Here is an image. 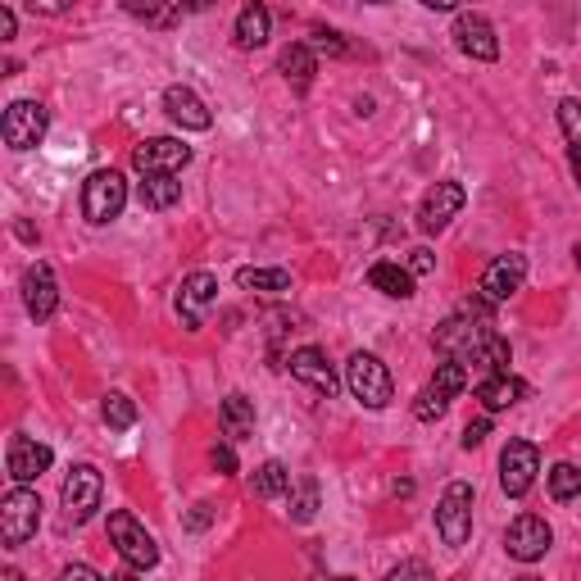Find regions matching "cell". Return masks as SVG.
<instances>
[{
    "instance_id": "1",
    "label": "cell",
    "mask_w": 581,
    "mask_h": 581,
    "mask_svg": "<svg viewBox=\"0 0 581 581\" xmlns=\"http://www.w3.org/2000/svg\"><path fill=\"white\" fill-rule=\"evenodd\" d=\"M123 205H128V178H123L119 168H96L82 182V214H87V223L96 227L114 223L123 214Z\"/></svg>"
},
{
    "instance_id": "2",
    "label": "cell",
    "mask_w": 581,
    "mask_h": 581,
    "mask_svg": "<svg viewBox=\"0 0 581 581\" xmlns=\"http://www.w3.org/2000/svg\"><path fill=\"white\" fill-rule=\"evenodd\" d=\"M41 527V495L28 491L23 482H14V491L0 500V536L10 550H19L23 541H32Z\"/></svg>"
},
{
    "instance_id": "3",
    "label": "cell",
    "mask_w": 581,
    "mask_h": 581,
    "mask_svg": "<svg viewBox=\"0 0 581 581\" xmlns=\"http://www.w3.org/2000/svg\"><path fill=\"white\" fill-rule=\"evenodd\" d=\"M109 541H114V550L123 554V563H128L132 572H146V568H155V563H159L155 536H150L128 509L109 513Z\"/></svg>"
},
{
    "instance_id": "4",
    "label": "cell",
    "mask_w": 581,
    "mask_h": 581,
    "mask_svg": "<svg viewBox=\"0 0 581 581\" xmlns=\"http://www.w3.org/2000/svg\"><path fill=\"white\" fill-rule=\"evenodd\" d=\"M345 386H350V395H355L364 409H386L391 404V373H386V364L377 355H350V364H345Z\"/></svg>"
},
{
    "instance_id": "5",
    "label": "cell",
    "mask_w": 581,
    "mask_h": 581,
    "mask_svg": "<svg viewBox=\"0 0 581 581\" xmlns=\"http://www.w3.org/2000/svg\"><path fill=\"white\" fill-rule=\"evenodd\" d=\"M436 532L450 550H459L468 536H473V486L468 482H450L436 504Z\"/></svg>"
},
{
    "instance_id": "6",
    "label": "cell",
    "mask_w": 581,
    "mask_h": 581,
    "mask_svg": "<svg viewBox=\"0 0 581 581\" xmlns=\"http://www.w3.org/2000/svg\"><path fill=\"white\" fill-rule=\"evenodd\" d=\"M468 377H473V373H468V368H463L459 359H445V364L436 368V377H432V382H427L423 391H418L414 414L423 418V423H436V418H445L450 400L463 391V386H468Z\"/></svg>"
},
{
    "instance_id": "7",
    "label": "cell",
    "mask_w": 581,
    "mask_h": 581,
    "mask_svg": "<svg viewBox=\"0 0 581 581\" xmlns=\"http://www.w3.org/2000/svg\"><path fill=\"white\" fill-rule=\"evenodd\" d=\"M100 495H105V482H100V468H91V463H78V468H69V477H64V518L69 522H87L91 513L100 509Z\"/></svg>"
},
{
    "instance_id": "8",
    "label": "cell",
    "mask_w": 581,
    "mask_h": 581,
    "mask_svg": "<svg viewBox=\"0 0 581 581\" xmlns=\"http://www.w3.org/2000/svg\"><path fill=\"white\" fill-rule=\"evenodd\" d=\"M46 105H37V100H14L10 109H5V123H0V137H5V146L10 150H32L41 146V137H46Z\"/></svg>"
},
{
    "instance_id": "9",
    "label": "cell",
    "mask_w": 581,
    "mask_h": 581,
    "mask_svg": "<svg viewBox=\"0 0 581 581\" xmlns=\"http://www.w3.org/2000/svg\"><path fill=\"white\" fill-rule=\"evenodd\" d=\"M536 473H541V454H536L532 441H509L500 454V486L504 495L522 500V495L536 486Z\"/></svg>"
},
{
    "instance_id": "10",
    "label": "cell",
    "mask_w": 581,
    "mask_h": 581,
    "mask_svg": "<svg viewBox=\"0 0 581 581\" xmlns=\"http://www.w3.org/2000/svg\"><path fill=\"white\" fill-rule=\"evenodd\" d=\"M550 545H554L550 522L536 518V513H518V518L509 522V532H504V550H509V559H518V563L545 559Z\"/></svg>"
},
{
    "instance_id": "11",
    "label": "cell",
    "mask_w": 581,
    "mask_h": 581,
    "mask_svg": "<svg viewBox=\"0 0 581 581\" xmlns=\"http://www.w3.org/2000/svg\"><path fill=\"white\" fill-rule=\"evenodd\" d=\"M191 164V146L178 137H146L132 150V168L137 173H182Z\"/></svg>"
},
{
    "instance_id": "12",
    "label": "cell",
    "mask_w": 581,
    "mask_h": 581,
    "mask_svg": "<svg viewBox=\"0 0 581 581\" xmlns=\"http://www.w3.org/2000/svg\"><path fill=\"white\" fill-rule=\"evenodd\" d=\"M522 282H527V259L518 255V250H509V255L491 259L482 273V300H491V305H504L509 296H518Z\"/></svg>"
},
{
    "instance_id": "13",
    "label": "cell",
    "mask_w": 581,
    "mask_h": 581,
    "mask_svg": "<svg viewBox=\"0 0 581 581\" xmlns=\"http://www.w3.org/2000/svg\"><path fill=\"white\" fill-rule=\"evenodd\" d=\"M23 309H28L37 323H46V318L60 309V282H55V268L41 264V259L23 273Z\"/></svg>"
},
{
    "instance_id": "14",
    "label": "cell",
    "mask_w": 581,
    "mask_h": 581,
    "mask_svg": "<svg viewBox=\"0 0 581 581\" xmlns=\"http://www.w3.org/2000/svg\"><path fill=\"white\" fill-rule=\"evenodd\" d=\"M454 46L468 55V60H500V37H495L491 19H482V14H459V23H454Z\"/></svg>"
},
{
    "instance_id": "15",
    "label": "cell",
    "mask_w": 581,
    "mask_h": 581,
    "mask_svg": "<svg viewBox=\"0 0 581 581\" xmlns=\"http://www.w3.org/2000/svg\"><path fill=\"white\" fill-rule=\"evenodd\" d=\"M50 459H55V450H50L46 441H32V436H14L10 450H5V468H10V477L23 486L37 482L50 468Z\"/></svg>"
},
{
    "instance_id": "16",
    "label": "cell",
    "mask_w": 581,
    "mask_h": 581,
    "mask_svg": "<svg viewBox=\"0 0 581 581\" xmlns=\"http://www.w3.org/2000/svg\"><path fill=\"white\" fill-rule=\"evenodd\" d=\"M214 300H218V277L214 273L182 277V286H178V314H182V323H187L191 332L205 323V314L214 309Z\"/></svg>"
},
{
    "instance_id": "17",
    "label": "cell",
    "mask_w": 581,
    "mask_h": 581,
    "mask_svg": "<svg viewBox=\"0 0 581 581\" xmlns=\"http://www.w3.org/2000/svg\"><path fill=\"white\" fill-rule=\"evenodd\" d=\"M291 364V377L305 386H314L318 395H336V386H341V377H336V368L327 364V355L318 350V345H300L296 355L286 359Z\"/></svg>"
},
{
    "instance_id": "18",
    "label": "cell",
    "mask_w": 581,
    "mask_h": 581,
    "mask_svg": "<svg viewBox=\"0 0 581 581\" xmlns=\"http://www.w3.org/2000/svg\"><path fill=\"white\" fill-rule=\"evenodd\" d=\"M463 200L468 196H463L459 182H436L423 196V205H418V227H423V232H441V227L463 209Z\"/></svg>"
},
{
    "instance_id": "19",
    "label": "cell",
    "mask_w": 581,
    "mask_h": 581,
    "mask_svg": "<svg viewBox=\"0 0 581 581\" xmlns=\"http://www.w3.org/2000/svg\"><path fill=\"white\" fill-rule=\"evenodd\" d=\"M164 114L178 123V128H187V132L214 128V114H209V105L191 87H168L164 91Z\"/></svg>"
},
{
    "instance_id": "20",
    "label": "cell",
    "mask_w": 581,
    "mask_h": 581,
    "mask_svg": "<svg viewBox=\"0 0 581 581\" xmlns=\"http://www.w3.org/2000/svg\"><path fill=\"white\" fill-rule=\"evenodd\" d=\"M463 368H468V373H482V377H491V373H509V341H504L500 332H486L482 341L473 345V350H468V355L459 359Z\"/></svg>"
},
{
    "instance_id": "21",
    "label": "cell",
    "mask_w": 581,
    "mask_h": 581,
    "mask_svg": "<svg viewBox=\"0 0 581 581\" xmlns=\"http://www.w3.org/2000/svg\"><path fill=\"white\" fill-rule=\"evenodd\" d=\"M522 395H527V386L518 382V377L509 373H491L477 382V400H482L486 414H500V409H509V404H518Z\"/></svg>"
},
{
    "instance_id": "22",
    "label": "cell",
    "mask_w": 581,
    "mask_h": 581,
    "mask_svg": "<svg viewBox=\"0 0 581 581\" xmlns=\"http://www.w3.org/2000/svg\"><path fill=\"white\" fill-rule=\"evenodd\" d=\"M218 423H223V436H232V441H246L250 432H255V400L241 391H232L223 404H218Z\"/></svg>"
},
{
    "instance_id": "23",
    "label": "cell",
    "mask_w": 581,
    "mask_h": 581,
    "mask_svg": "<svg viewBox=\"0 0 581 581\" xmlns=\"http://www.w3.org/2000/svg\"><path fill=\"white\" fill-rule=\"evenodd\" d=\"M268 37H273V14H268V5L250 0L246 10L237 14V46L259 50V46H268Z\"/></svg>"
},
{
    "instance_id": "24",
    "label": "cell",
    "mask_w": 581,
    "mask_h": 581,
    "mask_svg": "<svg viewBox=\"0 0 581 581\" xmlns=\"http://www.w3.org/2000/svg\"><path fill=\"white\" fill-rule=\"evenodd\" d=\"M368 286L382 291V296H391V300H409L414 296V273L400 268V264H391V259H377V264L368 268Z\"/></svg>"
},
{
    "instance_id": "25",
    "label": "cell",
    "mask_w": 581,
    "mask_h": 581,
    "mask_svg": "<svg viewBox=\"0 0 581 581\" xmlns=\"http://www.w3.org/2000/svg\"><path fill=\"white\" fill-rule=\"evenodd\" d=\"M137 196L146 209H173L182 200V182L178 173H141Z\"/></svg>"
},
{
    "instance_id": "26",
    "label": "cell",
    "mask_w": 581,
    "mask_h": 581,
    "mask_svg": "<svg viewBox=\"0 0 581 581\" xmlns=\"http://www.w3.org/2000/svg\"><path fill=\"white\" fill-rule=\"evenodd\" d=\"M314 69H318V60H314V46H309V41H296V46L282 50V78L296 91H309Z\"/></svg>"
},
{
    "instance_id": "27",
    "label": "cell",
    "mask_w": 581,
    "mask_h": 581,
    "mask_svg": "<svg viewBox=\"0 0 581 581\" xmlns=\"http://www.w3.org/2000/svg\"><path fill=\"white\" fill-rule=\"evenodd\" d=\"M237 286L241 291H268V296H282V291H291V273H286V268H241Z\"/></svg>"
},
{
    "instance_id": "28",
    "label": "cell",
    "mask_w": 581,
    "mask_h": 581,
    "mask_svg": "<svg viewBox=\"0 0 581 581\" xmlns=\"http://www.w3.org/2000/svg\"><path fill=\"white\" fill-rule=\"evenodd\" d=\"M286 491H291V468L277 463V459L259 463L255 468V495L259 500H277V495H286Z\"/></svg>"
},
{
    "instance_id": "29",
    "label": "cell",
    "mask_w": 581,
    "mask_h": 581,
    "mask_svg": "<svg viewBox=\"0 0 581 581\" xmlns=\"http://www.w3.org/2000/svg\"><path fill=\"white\" fill-rule=\"evenodd\" d=\"M100 418H105V427H114V432H128V427L137 423V404H132V395L109 391L105 404H100Z\"/></svg>"
},
{
    "instance_id": "30",
    "label": "cell",
    "mask_w": 581,
    "mask_h": 581,
    "mask_svg": "<svg viewBox=\"0 0 581 581\" xmlns=\"http://www.w3.org/2000/svg\"><path fill=\"white\" fill-rule=\"evenodd\" d=\"M291 522H309L318 513V482L314 477H300V482H291Z\"/></svg>"
},
{
    "instance_id": "31",
    "label": "cell",
    "mask_w": 581,
    "mask_h": 581,
    "mask_svg": "<svg viewBox=\"0 0 581 581\" xmlns=\"http://www.w3.org/2000/svg\"><path fill=\"white\" fill-rule=\"evenodd\" d=\"M550 495L559 504L577 500V495H581V468H577V463H554V468H550Z\"/></svg>"
},
{
    "instance_id": "32",
    "label": "cell",
    "mask_w": 581,
    "mask_h": 581,
    "mask_svg": "<svg viewBox=\"0 0 581 581\" xmlns=\"http://www.w3.org/2000/svg\"><path fill=\"white\" fill-rule=\"evenodd\" d=\"M123 10H128L132 19L155 23V28H173V23H178V10L164 5V0H123Z\"/></svg>"
},
{
    "instance_id": "33",
    "label": "cell",
    "mask_w": 581,
    "mask_h": 581,
    "mask_svg": "<svg viewBox=\"0 0 581 581\" xmlns=\"http://www.w3.org/2000/svg\"><path fill=\"white\" fill-rule=\"evenodd\" d=\"M559 128L568 137V146H581V100L577 96L559 100Z\"/></svg>"
},
{
    "instance_id": "34",
    "label": "cell",
    "mask_w": 581,
    "mask_h": 581,
    "mask_svg": "<svg viewBox=\"0 0 581 581\" xmlns=\"http://www.w3.org/2000/svg\"><path fill=\"white\" fill-rule=\"evenodd\" d=\"M309 46H314V50H323V55H345V41H341V32H327V28H318Z\"/></svg>"
},
{
    "instance_id": "35",
    "label": "cell",
    "mask_w": 581,
    "mask_h": 581,
    "mask_svg": "<svg viewBox=\"0 0 581 581\" xmlns=\"http://www.w3.org/2000/svg\"><path fill=\"white\" fill-rule=\"evenodd\" d=\"M491 436V418H477V423L463 427V450H477V445Z\"/></svg>"
},
{
    "instance_id": "36",
    "label": "cell",
    "mask_w": 581,
    "mask_h": 581,
    "mask_svg": "<svg viewBox=\"0 0 581 581\" xmlns=\"http://www.w3.org/2000/svg\"><path fill=\"white\" fill-rule=\"evenodd\" d=\"M209 459H214V468H218L223 477L237 473V454H232V445H214V454H209Z\"/></svg>"
},
{
    "instance_id": "37",
    "label": "cell",
    "mask_w": 581,
    "mask_h": 581,
    "mask_svg": "<svg viewBox=\"0 0 581 581\" xmlns=\"http://www.w3.org/2000/svg\"><path fill=\"white\" fill-rule=\"evenodd\" d=\"M400 577H432V568L427 563H400V568H391V581H400Z\"/></svg>"
},
{
    "instance_id": "38",
    "label": "cell",
    "mask_w": 581,
    "mask_h": 581,
    "mask_svg": "<svg viewBox=\"0 0 581 581\" xmlns=\"http://www.w3.org/2000/svg\"><path fill=\"white\" fill-rule=\"evenodd\" d=\"M432 268H436L432 250H414V259H409V273H432Z\"/></svg>"
},
{
    "instance_id": "39",
    "label": "cell",
    "mask_w": 581,
    "mask_h": 581,
    "mask_svg": "<svg viewBox=\"0 0 581 581\" xmlns=\"http://www.w3.org/2000/svg\"><path fill=\"white\" fill-rule=\"evenodd\" d=\"M209 518H214V513H209V504H196V509H191V518H187V527H191V532H205Z\"/></svg>"
},
{
    "instance_id": "40",
    "label": "cell",
    "mask_w": 581,
    "mask_h": 581,
    "mask_svg": "<svg viewBox=\"0 0 581 581\" xmlns=\"http://www.w3.org/2000/svg\"><path fill=\"white\" fill-rule=\"evenodd\" d=\"M28 5H32L37 14H64V10L73 5V0H28Z\"/></svg>"
},
{
    "instance_id": "41",
    "label": "cell",
    "mask_w": 581,
    "mask_h": 581,
    "mask_svg": "<svg viewBox=\"0 0 581 581\" xmlns=\"http://www.w3.org/2000/svg\"><path fill=\"white\" fill-rule=\"evenodd\" d=\"M14 32H19V19H14V10L0 14V41H14Z\"/></svg>"
},
{
    "instance_id": "42",
    "label": "cell",
    "mask_w": 581,
    "mask_h": 581,
    "mask_svg": "<svg viewBox=\"0 0 581 581\" xmlns=\"http://www.w3.org/2000/svg\"><path fill=\"white\" fill-rule=\"evenodd\" d=\"M60 577H64V581H100V572H96V568H64Z\"/></svg>"
},
{
    "instance_id": "43",
    "label": "cell",
    "mask_w": 581,
    "mask_h": 581,
    "mask_svg": "<svg viewBox=\"0 0 581 581\" xmlns=\"http://www.w3.org/2000/svg\"><path fill=\"white\" fill-rule=\"evenodd\" d=\"M182 10H187V14H205L209 0H182Z\"/></svg>"
},
{
    "instance_id": "44",
    "label": "cell",
    "mask_w": 581,
    "mask_h": 581,
    "mask_svg": "<svg viewBox=\"0 0 581 581\" xmlns=\"http://www.w3.org/2000/svg\"><path fill=\"white\" fill-rule=\"evenodd\" d=\"M423 5H427V10H454V5H459V0H423Z\"/></svg>"
},
{
    "instance_id": "45",
    "label": "cell",
    "mask_w": 581,
    "mask_h": 581,
    "mask_svg": "<svg viewBox=\"0 0 581 581\" xmlns=\"http://www.w3.org/2000/svg\"><path fill=\"white\" fill-rule=\"evenodd\" d=\"M364 5H391V0H364Z\"/></svg>"
},
{
    "instance_id": "46",
    "label": "cell",
    "mask_w": 581,
    "mask_h": 581,
    "mask_svg": "<svg viewBox=\"0 0 581 581\" xmlns=\"http://www.w3.org/2000/svg\"><path fill=\"white\" fill-rule=\"evenodd\" d=\"M577 182H581V168H577Z\"/></svg>"
}]
</instances>
